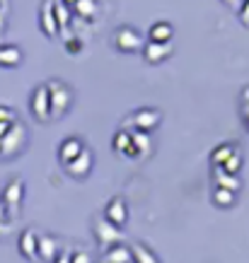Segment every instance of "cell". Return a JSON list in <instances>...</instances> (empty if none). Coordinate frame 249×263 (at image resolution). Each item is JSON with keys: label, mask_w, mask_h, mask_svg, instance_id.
<instances>
[{"label": "cell", "mask_w": 249, "mask_h": 263, "mask_svg": "<svg viewBox=\"0 0 249 263\" xmlns=\"http://www.w3.org/2000/svg\"><path fill=\"white\" fill-rule=\"evenodd\" d=\"M22 48L15 44H0V68H17L22 63Z\"/></svg>", "instance_id": "cell-15"}, {"label": "cell", "mask_w": 249, "mask_h": 263, "mask_svg": "<svg viewBox=\"0 0 249 263\" xmlns=\"http://www.w3.org/2000/svg\"><path fill=\"white\" fill-rule=\"evenodd\" d=\"M210 203L220 210H227L237 203V193L227 191V189H220V186H213V193H210Z\"/></svg>", "instance_id": "cell-20"}, {"label": "cell", "mask_w": 249, "mask_h": 263, "mask_svg": "<svg viewBox=\"0 0 249 263\" xmlns=\"http://www.w3.org/2000/svg\"><path fill=\"white\" fill-rule=\"evenodd\" d=\"M223 3H227V5H230V8H237V5H240L242 0H223Z\"/></svg>", "instance_id": "cell-32"}, {"label": "cell", "mask_w": 249, "mask_h": 263, "mask_svg": "<svg viewBox=\"0 0 249 263\" xmlns=\"http://www.w3.org/2000/svg\"><path fill=\"white\" fill-rule=\"evenodd\" d=\"M70 263H92V256H90L87 249L78 247V249H75V251L70 254Z\"/></svg>", "instance_id": "cell-27"}, {"label": "cell", "mask_w": 249, "mask_h": 263, "mask_svg": "<svg viewBox=\"0 0 249 263\" xmlns=\"http://www.w3.org/2000/svg\"><path fill=\"white\" fill-rule=\"evenodd\" d=\"M10 126H12V123H0V138L8 133V128H10Z\"/></svg>", "instance_id": "cell-31"}, {"label": "cell", "mask_w": 249, "mask_h": 263, "mask_svg": "<svg viewBox=\"0 0 249 263\" xmlns=\"http://www.w3.org/2000/svg\"><path fill=\"white\" fill-rule=\"evenodd\" d=\"M92 167H95V152L90 150L87 145L82 147V152L78 157H73L68 164H63L65 174L73 176V179H78V181H85V179L92 174Z\"/></svg>", "instance_id": "cell-5"}, {"label": "cell", "mask_w": 249, "mask_h": 263, "mask_svg": "<svg viewBox=\"0 0 249 263\" xmlns=\"http://www.w3.org/2000/svg\"><path fill=\"white\" fill-rule=\"evenodd\" d=\"M126 123H131L133 130H143V133H153L157 130V126L162 123V114L160 109H150V106H143V109H138L133 111L126 119Z\"/></svg>", "instance_id": "cell-4"}, {"label": "cell", "mask_w": 249, "mask_h": 263, "mask_svg": "<svg viewBox=\"0 0 249 263\" xmlns=\"http://www.w3.org/2000/svg\"><path fill=\"white\" fill-rule=\"evenodd\" d=\"M131 256H133V263H160L157 256L148 247H143V244H133L131 247Z\"/></svg>", "instance_id": "cell-23"}, {"label": "cell", "mask_w": 249, "mask_h": 263, "mask_svg": "<svg viewBox=\"0 0 249 263\" xmlns=\"http://www.w3.org/2000/svg\"><path fill=\"white\" fill-rule=\"evenodd\" d=\"M51 263H70V254H68V251H61Z\"/></svg>", "instance_id": "cell-30"}, {"label": "cell", "mask_w": 249, "mask_h": 263, "mask_svg": "<svg viewBox=\"0 0 249 263\" xmlns=\"http://www.w3.org/2000/svg\"><path fill=\"white\" fill-rule=\"evenodd\" d=\"M37 247H39V234L34 230H24L20 234V239H17V249H20V254L27 258V261H37L39 256H37Z\"/></svg>", "instance_id": "cell-12"}, {"label": "cell", "mask_w": 249, "mask_h": 263, "mask_svg": "<svg viewBox=\"0 0 249 263\" xmlns=\"http://www.w3.org/2000/svg\"><path fill=\"white\" fill-rule=\"evenodd\" d=\"M216 172H213V186H220V189H227V191H240L242 189V179L240 174H227V172H223V169L213 167Z\"/></svg>", "instance_id": "cell-17"}, {"label": "cell", "mask_w": 249, "mask_h": 263, "mask_svg": "<svg viewBox=\"0 0 249 263\" xmlns=\"http://www.w3.org/2000/svg\"><path fill=\"white\" fill-rule=\"evenodd\" d=\"M17 121V114L10 109V106H3L0 104V123H15Z\"/></svg>", "instance_id": "cell-28"}, {"label": "cell", "mask_w": 249, "mask_h": 263, "mask_svg": "<svg viewBox=\"0 0 249 263\" xmlns=\"http://www.w3.org/2000/svg\"><path fill=\"white\" fill-rule=\"evenodd\" d=\"M27 140H29L27 128H24L22 121L17 119L15 123L8 128V133L0 138V160H12L17 155H22L24 147H27Z\"/></svg>", "instance_id": "cell-1"}, {"label": "cell", "mask_w": 249, "mask_h": 263, "mask_svg": "<svg viewBox=\"0 0 249 263\" xmlns=\"http://www.w3.org/2000/svg\"><path fill=\"white\" fill-rule=\"evenodd\" d=\"M39 27H41V32H44V34H48V36H56V34H58L56 12H54V3H51V0H46V3L41 5Z\"/></svg>", "instance_id": "cell-14"}, {"label": "cell", "mask_w": 249, "mask_h": 263, "mask_svg": "<svg viewBox=\"0 0 249 263\" xmlns=\"http://www.w3.org/2000/svg\"><path fill=\"white\" fill-rule=\"evenodd\" d=\"M24 200V181L22 179H12L8 181V186L3 189V208L8 210L10 215H17Z\"/></svg>", "instance_id": "cell-8"}, {"label": "cell", "mask_w": 249, "mask_h": 263, "mask_svg": "<svg viewBox=\"0 0 249 263\" xmlns=\"http://www.w3.org/2000/svg\"><path fill=\"white\" fill-rule=\"evenodd\" d=\"M70 10H75V15L82 17V20H90V17L97 15V3L95 0H75V5Z\"/></svg>", "instance_id": "cell-24"}, {"label": "cell", "mask_w": 249, "mask_h": 263, "mask_svg": "<svg viewBox=\"0 0 249 263\" xmlns=\"http://www.w3.org/2000/svg\"><path fill=\"white\" fill-rule=\"evenodd\" d=\"M112 147L116 155H121V157H136V150H133L129 130H116V136L112 138Z\"/></svg>", "instance_id": "cell-18"}, {"label": "cell", "mask_w": 249, "mask_h": 263, "mask_svg": "<svg viewBox=\"0 0 249 263\" xmlns=\"http://www.w3.org/2000/svg\"><path fill=\"white\" fill-rule=\"evenodd\" d=\"M29 111L39 123H48L51 121V99H48L46 85H37L29 97Z\"/></svg>", "instance_id": "cell-7"}, {"label": "cell", "mask_w": 249, "mask_h": 263, "mask_svg": "<svg viewBox=\"0 0 249 263\" xmlns=\"http://www.w3.org/2000/svg\"><path fill=\"white\" fill-rule=\"evenodd\" d=\"M80 48H82V41H80V39H75V36L65 41V51H68V53H78Z\"/></svg>", "instance_id": "cell-29"}, {"label": "cell", "mask_w": 249, "mask_h": 263, "mask_svg": "<svg viewBox=\"0 0 249 263\" xmlns=\"http://www.w3.org/2000/svg\"><path fill=\"white\" fill-rule=\"evenodd\" d=\"M61 3H63V5H68V8H73V5H75V0H61Z\"/></svg>", "instance_id": "cell-33"}, {"label": "cell", "mask_w": 249, "mask_h": 263, "mask_svg": "<svg viewBox=\"0 0 249 263\" xmlns=\"http://www.w3.org/2000/svg\"><path fill=\"white\" fill-rule=\"evenodd\" d=\"M131 143H133L136 157H148V155L153 152V138H150V133L133 130V133H131Z\"/></svg>", "instance_id": "cell-19"}, {"label": "cell", "mask_w": 249, "mask_h": 263, "mask_svg": "<svg viewBox=\"0 0 249 263\" xmlns=\"http://www.w3.org/2000/svg\"><path fill=\"white\" fill-rule=\"evenodd\" d=\"M68 5H63V3H54V12H56V22H58V29H63L65 24H68V20H70V15H68Z\"/></svg>", "instance_id": "cell-26"}, {"label": "cell", "mask_w": 249, "mask_h": 263, "mask_svg": "<svg viewBox=\"0 0 249 263\" xmlns=\"http://www.w3.org/2000/svg\"><path fill=\"white\" fill-rule=\"evenodd\" d=\"M44 85H46L48 99H51V121L63 119L65 114H68V109L73 106V89L63 80H58V78L44 82Z\"/></svg>", "instance_id": "cell-2"}, {"label": "cell", "mask_w": 249, "mask_h": 263, "mask_svg": "<svg viewBox=\"0 0 249 263\" xmlns=\"http://www.w3.org/2000/svg\"><path fill=\"white\" fill-rule=\"evenodd\" d=\"M143 58L148 61V63H162V61H167L169 56H172V44H155V41H145L143 44Z\"/></svg>", "instance_id": "cell-10"}, {"label": "cell", "mask_w": 249, "mask_h": 263, "mask_svg": "<svg viewBox=\"0 0 249 263\" xmlns=\"http://www.w3.org/2000/svg\"><path fill=\"white\" fill-rule=\"evenodd\" d=\"M104 217L114 227H126L129 224V203L126 198H121V196H114L109 203L104 205Z\"/></svg>", "instance_id": "cell-9"}, {"label": "cell", "mask_w": 249, "mask_h": 263, "mask_svg": "<svg viewBox=\"0 0 249 263\" xmlns=\"http://www.w3.org/2000/svg\"><path fill=\"white\" fill-rule=\"evenodd\" d=\"M92 232H95V239H97V244L104 249H112V247H116V244H121V230L119 227H114L109 220H106L104 215L102 217H97L95 220V224H92Z\"/></svg>", "instance_id": "cell-6"}, {"label": "cell", "mask_w": 249, "mask_h": 263, "mask_svg": "<svg viewBox=\"0 0 249 263\" xmlns=\"http://www.w3.org/2000/svg\"><path fill=\"white\" fill-rule=\"evenodd\" d=\"M102 263H133L131 249L123 247V244H116V247L106 249L104 256H102Z\"/></svg>", "instance_id": "cell-21"}, {"label": "cell", "mask_w": 249, "mask_h": 263, "mask_svg": "<svg viewBox=\"0 0 249 263\" xmlns=\"http://www.w3.org/2000/svg\"><path fill=\"white\" fill-rule=\"evenodd\" d=\"M143 36L138 32L136 27H131V24H123L119 27L116 32H114V48L119 51V53H133V51H140L143 48Z\"/></svg>", "instance_id": "cell-3"}, {"label": "cell", "mask_w": 249, "mask_h": 263, "mask_svg": "<svg viewBox=\"0 0 249 263\" xmlns=\"http://www.w3.org/2000/svg\"><path fill=\"white\" fill-rule=\"evenodd\" d=\"M172 36H174V27L169 22H155L148 29V41L155 44H172Z\"/></svg>", "instance_id": "cell-16"}, {"label": "cell", "mask_w": 249, "mask_h": 263, "mask_svg": "<svg viewBox=\"0 0 249 263\" xmlns=\"http://www.w3.org/2000/svg\"><path fill=\"white\" fill-rule=\"evenodd\" d=\"M240 145H235V143H223V145H218L216 150H213V155H210V164L213 167H223L230 157H233V152L237 150Z\"/></svg>", "instance_id": "cell-22"}, {"label": "cell", "mask_w": 249, "mask_h": 263, "mask_svg": "<svg viewBox=\"0 0 249 263\" xmlns=\"http://www.w3.org/2000/svg\"><path fill=\"white\" fill-rule=\"evenodd\" d=\"M242 17H244V20H249V10H242Z\"/></svg>", "instance_id": "cell-34"}, {"label": "cell", "mask_w": 249, "mask_h": 263, "mask_svg": "<svg viewBox=\"0 0 249 263\" xmlns=\"http://www.w3.org/2000/svg\"><path fill=\"white\" fill-rule=\"evenodd\" d=\"M218 169H223V172H227V174H240V169H242V150L240 147L233 152V157H230L223 167H218Z\"/></svg>", "instance_id": "cell-25"}, {"label": "cell", "mask_w": 249, "mask_h": 263, "mask_svg": "<svg viewBox=\"0 0 249 263\" xmlns=\"http://www.w3.org/2000/svg\"><path fill=\"white\" fill-rule=\"evenodd\" d=\"M61 254V239L51 237V234H39V247H37V256L44 263H51Z\"/></svg>", "instance_id": "cell-11"}, {"label": "cell", "mask_w": 249, "mask_h": 263, "mask_svg": "<svg viewBox=\"0 0 249 263\" xmlns=\"http://www.w3.org/2000/svg\"><path fill=\"white\" fill-rule=\"evenodd\" d=\"M82 147H85V143H82L78 136L65 138L63 143L58 145V162H61V167H63V164H68L73 157H78V155L82 152Z\"/></svg>", "instance_id": "cell-13"}]
</instances>
